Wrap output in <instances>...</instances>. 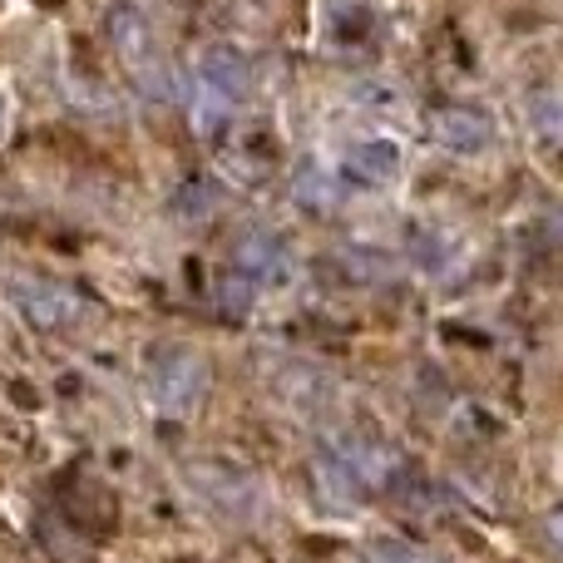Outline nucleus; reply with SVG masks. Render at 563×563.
I'll return each instance as SVG.
<instances>
[{
	"label": "nucleus",
	"mask_w": 563,
	"mask_h": 563,
	"mask_svg": "<svg viewBox=\"0 0 563 563\" xmlns=\"http://www.w3.org/2000/svg\"><path fill=\"white\" fill-rule=\"evenodd\" d=\"M233 273L247 277L253 287H277L291 277V253L273 233H243L233 243Z\"/></svg>",
	"instance_id": "nucleus-7"
},
{
	"label": "nucleus",
	"mask_w": 563,
	"mask_h": 563,
	"mask_svg": "<svg viewBox=\"0 0 563 563\" xmlns=\"http://www.w3.org/2000/svg\"><path fill=\"white\" fill-rule=\"evenodd\" d=\"M311 485H317V499L327 509H356V499H361V485L351 479V470L341 465L331 450L317 455V465H311Z\"/></svg>",
	"instance_id": "nucleus-10"
},
{
	"label": "nucleus",
	"mask_w": 563,
	"mask_h": 563,
	"mask_svg": "<svg viewBox=\"0 0 563 563\" xmlns=\"http://www.w3.org/2000/svg\"><path fill=\"white\" fill-rule=\"evenodd\" d=\"M361 563H440V559L426 554V549H416V544H376L361 554Z\"/></svg>",
	"instance_id": "nucleus-17"
},
{
	"label": "nucleus",
	"mask_w": 563,
	"mask_h": 563,
	"mask_svg": "<svg viewBox=\"0 0 563 563\" xmlns=\"http://www.w3.org/2000/svg\"><path fill=\"white\" fill-rule=\"evenodd\" d=\"M549 539L563 549V509H559V515H549Z\"/></svg>",
	"instance_id": "nucleus-18"
},
{
	"label": "nucleus",
	"mask_w": 563,
	"mask_h": 563,
	"mask_svg": "<svg viewBox=\"0 0 563 563\" xmlns=\"http://www.w3.org/2000/svg\"><path fill=\"white\" fill-rule=\"evenodd\" d=\"M430 139H435L445 154H485L495 144V119L485 109L470 104H445L430 114Z\"/></svg>",
	"instance_id": "nucleus-6"
},
{
	"label": "nucleus",
	"mask_w": 563,
	"mask_h": 563,
	"mask_svg": "<svg viewBox=\"0 0 563 563\" xmlns=\"http://www.w3.org/2000/svg\"><path fill=\"white\" fill-rule=\"evenodd\" d=\"M331 455L351 470L361 495H390V485L406 475V460H400L390 445H376V440H336Z\"/></svg>",
	"instance_id": "nucleus-4"
},
{
	"label": "nucleus",
	"mask_w": 563,
	"mask_h": 563,
	"mask_svg": "<svg viewBox=\"0 0 563 563\" xmlns=\"http://www.w3.org/2000/svg\"><path fill=\"white\" fill-rule=\"evenodd\" d=\"M410 253H416V263L426 267V273H445L450 257H455V243H450L445 233H430V228H420V233H410Z\"/></svg>",
	"instance_id": "nucleus-11"
},
{
	"label": "nucleus",
	"mask_w": 563,
	"mask_h": 563,
	"mask_svg": "<svg viewBox=\"0 0 563 563\" xmlns=\"http://www.w3.org/2000/svg\"><path fill=\"white\" fill-rule=\"evenodd\" d=\"M213 203H218V188L203 184V178H188V184L174 194V213L178 218H208L213 213Z\"/></svg>",
	"instance_id": "nucleus-13"
},
{
	"label": "nucleus",
	"mask_w": 563,
	"mask_h": 563,
	"mask_svg": "<svg viewBox=\"0 0 563 563\" xmlns=\"http://www.w3.org/2000/svg\"><path fill=\"white\" fill-rule=\"evenodd\" d=\"M188 479H194V489L208 499V505L223 509V515H233V519H243V525H253V519L267 515V489L257 485L247 470H238V465H194Z\"/></svg>",
	"instance_id": "nucleus-3"
},
{
	"label": "nucleus",
	"mask_w": 563,
	"mask_h": 563,
	"mask_svg": "<svg viewBox=\"0 0 563 563\" xmlns=\"http://www.w3.org/2000/svg\"><path fill=\"white\" fill-rule=\"evenodd\" d=\"M148 380H154V400L168 416H188L208 396V361L188 346H168L154 356Z\"/></svg>",
	"instance_id": "nucleus-2"
},
{
	"label": "nucleus",
	"mask_w": 563,
	"mask_h": 563,
	"mask_svg": "<svg viewBox=\"0 0 563 563\" xmlns=\"http://www.w3.org/2000/svg\"><path fill=\"white\" fill-rule=\"evenodd\" d=\"M247 59L228 45H213L198 55V119L213 124V119H228V109L243 104L247 95Z\"/></svg>",
	"instance_id": "nucleus-1"
},
{
	"label": "nucleus",
	"mask_w": 563,
	"mask_h": 563,
	"mask_svg": "<svg viewBox=\"0 0 563 563\" xmlns=\"http://www.w3.org/2000/svg\"><path fill=\"white\" fill-rule=\"evenodd\" d=\"M291 194H297L301 208H311V213H327V208L341 198V188H336V178H331V174H317V168H311V174L297 178V188H291Z\"/></svg>",
	"instance_id": "nucleus-12"
},
{
	"label": "nucleus",
	"mask_w": 563,
	"mask_h": 563,
	"mask_svg": "<svg viewBox=\"0 0 563 563\" xmlns=\"http://www.w3.org/2000/svg\"><path fill=\"white\" fill-rule=\"evenodd\" d=\"M341 263H346L351 277H361V282H386L390 277V257L386 253H371V247H346V253H341Z\"/></svg>",
	"instance_id": "nucleus-15"
},
{
	"label": "nucleus",
	"mask_w": 563,
	"mask_h": 563,
	"mask_svg": "<svg viewBox=\"0 0 563 563\" xmlns=\"http://www.w3.org/2000/svg\"><path fill=\"white\" fill-rule=\"evenodd\" d=\"M341 168H346L351 184H366V188H380V184H396L400 174V144L386 134H366L356 144H346L341 154Z\"/></svg>",
	"instance_id": "nucleus-8"
},
{
	"label": "nucleus",
	"mask_w": 563,
	"mask_h": 563,
	"mask_svg": "<svg viewBox=\"0 0 563 563\" xmlns=\"http://www.w3.org/2000/svg\"><path fill=\"white\" fill-rule=\"evenodd\" d=\"M10 297H15L20 317H25L30 327H40V331L75 327L79 311H85L69 287H59V282H40V277H20L15 287H10Z\"/></svg>",
	"instance_id": "nucleus-5"
},
{
	"label": "nucleus",
	"mask_w": 563,
	"mask_h": 563,
	"mask_svg": "<svg viewBox=\"0 0 563 563\" xmlns=\"http://www.w3.org/2000/svg\"><path fill=\"white\" fill-rule=\"evenodd\" d=\"M529 119H534V129L544 139L563 144V89H549V95H539L534 104H529Z\"/></svg>",
	"instance_id": "nucleus-14"
},
{
	"label": "nucleus",
	"mask_w": 563,
	"mask_h": 563,
	"mask_svg": "<svg viewBox=\"0 0 563 563\" xmlns=\"http://www.w3.org/2000/svg\"><path fill=\"white\" fill-rule=\"evenodd\" d=\"M253 282H247V277H238V273H228L223 282H218V287H213V301H223V311H233V317H243V311H247V301H253Z\"/></svg>",
	"instance_id": "nucleus-16"
},
{
	"label": "nucleus",
	"mask_w": 563,
	"mask_h": 563,
	"mask_svg": "<svg viewBox=\"0 0 563 563\" xmlns=\"http://www.w3.org/2000/svg\"><path fill=\"white\" fill-rule=\"evenodd\" d=\"M109 40H114V49L134 69H144L148 59H154V25H148V15L139 5H114V15H109Z\"/></svg>",
	"instance_id": "nucleus-9"
}]
</instances>
